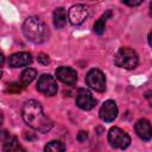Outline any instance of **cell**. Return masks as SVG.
Returning <instances> with one entry per match:
<instances>
[{"instance_id":"obj_3","label":"cell","mask_w":152,"mask_h":152,"mask_svg":"<svg viewBox=\"0 0 152 152\" xmlns=\"http://www.w3.org/2000/svg\"><path fill=\"white\" fill-rule=\"evenodd\" d=\"M138 62H139V58H138L137 52L133 49L127 48V46L120 48L114 56L115 65L122 69L132 70L138 65Z\"/></svg>"},{"instance_id":"obj_13","label":"cell","mask_w":152,"mask_h":152,"mask_svg":"<svg viewBox=\"0 0 152 152\" xmlns=\"http://www.w3.org/2000/svg\"><path fill=\"white\" fill-rule=\"evenodd\" d=\"M68 17H66V11L63 7H58L53 12V25L56 28H63L66 25Z\"/></svg>"},{"instance_id":"obj_1","label":"cell","mask_w":152,"mask_h":152,"mask_svg":"<svg viewBox=\"0 0 152 152\" xmlns=\"http://www.w3.org/2000/svg\"><path fill=\"white\" fill-rule=\"evenodd\" d=\"M21 116L25 124L37 132L46 133L52 127L51 119L44 113L42 104L36 100H28L24 103Z\"/></svg>"},{"instance_id":"obj_4","label":"cell","mask_w":152,"mask_h":152,"mask_svg":"<svg viewBox=\"0 0 152 152\" xmlns=\"http://www.w3.org/2000/svg\"><path fill=\"white\" fill-rule=\"evenodd\" d=\"M108 142L114 148H126L131 144V137L119 127H112L108 132Z\"/></svg>"},{"instance_id":"obj_18","label":"cell","mask_w":152,"mask_h":152,"mask_svg":"<svg viewBox=\"0 0 152 152\" xmlns=\"http://www.w3.org/2000/svg\"><path fill=\"white\" fill-rule=\"evenodd\" d=\"M37 59H38V62H39L40 64H44V65H46V64H49V63H50V58H49V56H48V55H45V53H43V52L38 53Z\"/></svg>"},{"instance_id":"obj_10","label":"cell","mask_w":152,"mask_h":152,"mask_svg":"<svg viewBox=\"0 0 152 152\" xmlns=\"http://www.w3.org/2000/svg\"><path fill=\"white\" fill-rule=\"evenodd\" d=\"M8 65L12 68H23V66H27L32 63V56L28 52L25 51H20V52H15L13 55H11L8 57Z\"/></svg>"},{"instance_id":"obj_12","label":"cell","mask_w":152,"mask_h":152,"mask_svg":"<svg viewBox=\"0 0 152 152\" xmlns=\"http://www.w3.org/2000/svg\"><path fill=\"white\" fill-rule=\"evenodd\" d=\"M134 129H135V133L138 134V137L145 141H148L151 140L152 138V128H151V124L148 120L146 119H140L135 122V126H134Z\"/></svg>"},{"instance_id":"obj_21","label":"cell","mask_w":152,"mask_h":152,"mask_svg":"<svg viewBox=\"0 0 152 152\" xmlns=\"http://www.w3.org/2000/svg\"><path fill=\"white\" fill-rule=\"evenodd\" d=\"M121 1L124 4H126L127 6H132V7L138 6V5H140L142 2V0H121Z\"/></svg>"},{"instance_id":"obj_20","label":"cell","mask_w":152,"mask_h":152,"mask_svg":"<svg viewBox=\"0 0 152 152\" xmlns=\"http://www.w3.org/2000/svg\"><path fill=\"white\" fill-rule=\"evenodd\" d=\"M87 139H88V133L86 131H80L77 134V140L80 142H86Z\"/></svg>"},{"instance_id":"obj_22","label":"cell","mask_w":152,"mask_h":152,"mask_svg":"<svg viewBox=\"0 0 152 152\" xmlns=\"http://www.w3.org/2000/svg\"><path fill=\"white\" fill-rule=\"evenodd\" d=\"M8 135H10V133H8L6 129L1 128V126H0V140H2V141H4Z\"/></svg>"},{"instance_id":"obj_15","label":"cell","mask_w":152,"mask_h":152,"mask_svg":"<svg viewBox=\"0 0 152 152\" xmlns=\"http://www.w3.org/2000/svg\"><path fill=\"white\" fill-rule=\"evenodd\" d=\"M112 17V11H107L104 14H102L94 24V32L96 34H102L104 32V27H106V23L107 20Z\"/></svg>"},{"instance_id":"obj_11","label":"cell","mask_w":152,"mask_h":152,"mask_svg":"<svg viewBox=\"0 0 152 152\" xmlns=\"http://www.w3.org/2000/svg\"><path fill=\"white\" fill-rule=\"evenodd\" d=\"M56 77L61 82H63L65 84H69V86H72L77 81V72L72 68L59 66V68L56 69Z\"/></svg>"},{"instance_id":"obj_24","label":"cell","mask_w":152,"mask_h":152,"mask_svg":"<svg viewBox=\"0 0 152 152\" xmlns=\"http://www.w3.org/2000/svg\"><path fill=\"white\" fill-rule=\"evenodd\" d=\"M2 122H4V114H2V112L0 110V126L2 125Z\"/></svg>"},{"instance_id":"obj_14","label":"cell","mask_w":152,"mask_h":152,"mask_svg":"<svg viewBox=\"0 0 152 152\" xmlns=\"http://www.w3.org/2000/svg\"><path fill=\"white\" fill-rule=\"evenodd\" d=\"M2 150L6 152H13V151H25V148L19 144L18 139L15 137H12L11 134L4 140Z\"/></svg>"},{"instance_id":"obj_9","label":"cell","mask_w":152,"mask_h":152,"mask_svg":"<svg viewBox=\"0 0 152 152\" xmlns=\"http://www.w3.org/2000/svg\"><path fill=\"white\" fill-rule=\"evenodd\" d=\"M99 115H100L101 120H103L106 122L114 121L118 116V106H116L115 101H113V100L104 101V103L100 108Z\"/></svg>"},{"instance_id":"obj_2","label":"cell","mask_w":152,"mask_h":152,"mask_svg":"<svg viewBox=\"0 0 152 152\" xmlns=\"http://www.w3.org/2000/svg\"><path fill=\"white\" fill-rule=\"evenodd\" d=\"M23 32L27 40L34 43V44H40L46 40L49 31L48 26L45 23L38 18V17H28L23 25Z\"/></svg>"},{"instance_id":"obj_8","label":"cell","mask_w":152,"mask_h":152,"mask_svg":"<svg viewBox=\"0 0 152 152\" xmlns=\"http://www.w3.org/2000/svg\"><path fill=\"white\" fill-rule=\"evenodd\" d=\"M76 104L83 110H90L96 106V100L88 89L81 88L76 94Z\"/></svg>"},{"instance_id":"obj_25","label":"cell","mask_w":152,"mask_h":152,"mask_svg":"<svg viewBox=\"0 0 152 152\" xmlns=\"http://www.w3.org/2000/svg\"><path fill=\"white\" fill-rule=\"evenodd\" d=\"M1 75H2V72H1V70H0V78H1Z\"/></svg>"},{"instance_id":"obj_5","label":"cell","mask_w":152,"mask_h":152,"mask_svg":"<svg viewBox=\"0 0 152 152\" xmlns=\"http://www.w3.org/2000/svg\"><path fill=\"white\" fill-rule=\"evenodd\" d=\"M37 90L45 96H53L58 91V86L53 76L50 74H43L37 82Z\"/></svg>"},{"instance_id":"obj_17","label":"cell","mask_w":152,"mask_h":152,"mask_svg":"<svg viewBox=\"0 0 152 152\" xmlns=\"http://www.w3.org/2000/svg\"><path fill=\"white\" fill-rule=\"evenodd\" d=\"M65 150V146L59 140H52L48 142L44 147V151L46 152H63Z\"/></svg>"},{"instance_id":"obj_7","label":"cell","mask_w":152,"mask_h":152,"mask_svg":"<svg viewBox=\"0 0 152 152\" xmlns=\"http://www.w3.org/2000/svg\"><path fill=\"white\" fill-rule=\"evenodd\" d=\"M89 17V7L82 4L74 5L68 11V20L72 25H81Z\"/></svg>"},{"instance_id":"obj_6","label":"cell","mask_w":152,"mask_h":152,"mask_svg":"<svg viewBox=\"0 0 152 152\" xmlns=\"http://www.w3.org/2000/svg\"><path fill=\"white\" fill-rule=\"evenodd\" d=\"M86 83L94 90L102 93L106 90V76L99 69H91L86 76Z\"/></svg>"},{"instance_id":"obj_19","label":"cell","mask_w":152,"mask_h":152,"mask_svg":"<svg viewBox=\"0 0 152 152\" xmlns=\"http://www.w3.org/2000/svg\"><path fill=\"white\" fill-rule=\"evenodd\" d=\"M20 90H21V87H20L19 83H11V84H8L6 91H10V93H19Z\"/></svg>"},{"instance_id":"obj_16","label":"cell","mask_w":152,"mask_h":152,"mask_svg":"<svg viewBox=\"0 0 152 152\" xmlns=\"http://www.w3.org/2000/svg\"><path fill=\"white\" fill-rule=\"evenodd\" d=\"M36 76H37V71H36L34 69H32V68H26V69L21 72V75H20V84H21L23 87L30 84V83L34 80Z\"/></svg>"},{"instance_id":"obj_23","label":"cell","mask_w":152,"mask_h":152,"mask_svg":"<svg viewBox=\"0 0 152 152\" xmlns=\"http://www.w3.org/2000/svg\"><path fill=\"white\" fill-rule=\"evenodd\" d=\"M4 63H5V56H4L2 52H0V66H1Z\"/></svg>"}]
</instances>
